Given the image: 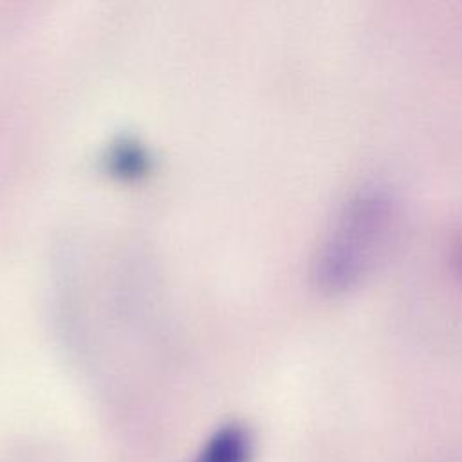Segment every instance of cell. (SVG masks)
Segmentation results:
<instances>
[{"label":"cell","instance_id":"1","mask_svg":"<svg viewBox=\"0 0 462 462\" xmlns=\"http://www.w3.org/2000/svg\"><path fill=\"white\" fill-rule=\"evenodd\" d=\"M249 437L240 426H224L204 446L195 462H247Z\"/></svg>","mask_w":462,"mask_h":462}]
</instances>
